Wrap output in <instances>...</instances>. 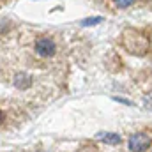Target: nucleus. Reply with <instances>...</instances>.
Segmentation results:
<instances>
[{
  "mask_svg": "<svg viewBox=\"0 0 152 152\" xmlns=\"http://www.w3.org/2000/svg\"><path fill=\"white\" fill-rule=\"evenodd\" d=\"M127 147L131 152H145L151 147V138L145 133H134L127 140Z\"/></svg>",
  "mask_w": 152,
  "mask_h": 152,
  "instance_id": "f257e3e1",
  "label": "nucleus"
},
{
  "mask_svg": "<svg viewBox=\"0 0 152 152\" xmlns=\"http://www.w3.org/2000/svg\"><path fill=\"white\" fill-rule=\"evenodd\" d=\"M34 48H36V53L39 57H44V58L53 57L55 51H57V44L53 42V39H50V37H39L36 41Z\"/></svg>",
  "mask_w": 152,
  "mask_h": 152,
  "instance_id": "f03ea898",
  "label": "nucleus"
},
{
  "mask_svg": "<svg viewBox=\"0 0 152 152\" xmlns=\"http://www.w3.org/2000/svg\"><path fill=\"white\" fill-rule=\"evenodd\" d=\"M32 76L27 75V73H18V75L14 76V87L16 88H20V90H27V88H30L32 87Z\"/></svg>",
  "mask_w": 152,
  "mask_h": 152,
  "instance_id": "7ed1b4c3",
  "label": "nucleus"
},
{
  "mask_svg": "<svg viewBox=\"0 0 152 152\" xmlns=\"http://www.w3.org/2000/svg\"><path fill=\"white\" fill-rule=\"evenodd\" d=\"M96 138H97L99 142H103V143H108V145H118V143L122 142V138H120L118 133H108V131H104V133H97Z\"/></svg>",
  "mask_w": 152,
  "mask_h": 152,
  "instance_id": "20e7f679",
  "label": "nucleus"
},
{
  "mask_svg": "<svg viewBox=\"0 0 152 152\" xmlns=\"http://www.w3.org/2000/svg\"><path fill=\"white\" fill-rule=\"evenodd\" d=\"M101 16H94V18H87L85 21H81V25L83 27H90V25H97V23H101Z\"/></svg>",
  "mask_w": 152,
  "mask_h": 152,
  "instance_id": "39448f33",
  "label": "nucleus"
},
{
  "mask_svg": "<svg viewBox=\"0 0 152 152\" xmlns=\"http://www.w3.org/2000/svg\"><path fill=\"white\" fill-rule=\"evenodd\" d=\"M113 2H115V5H117V7H120V9H126V7H129V5H131L134 0H113Z\"/></svg>",
  "mask_w": 152,
  "mask_h": 152,
  "instance_id": "423d86ee",
  "label": "nucleus"
},
{
  "mask_svg": "<svg viewBox=\"0 0 152 152\" xmlns=\"http://www.w3.org/2000/svg\"><path fill=\"white\" fill-rule=\"evenodd\" d=\"M143 106L147 108V110H152V92L149 96H145V99H143Z\"/></svg>",
  "mask_w": 152,
  "mask_h": 152,
  "instance_id": "0eeeda50",
  "label": "nucleus"
},
{
  "mask_svg": "<svg viewBox=\"0 0 152 152\" xmlns=\"http://www.w3.org/2000/svg\"><path fill=\"white\" fill-rule=\"evenodd\" d=\"M115 101H118V103H124V104H127V106H129V104H131V101H127V99H122V97H113Z\"/></svg>",
  "mask_w": 152,
  "mask_h": 152,
  "instance_id": "6e6552de",
  "label": "nucleus"
},
{
  "mask_svg": "<svg viewBox=\"0 0 152 152\" xmlns=\"http://www.w3.org/2000/svg\"><path fill=\"white\" fill-rule=\"evenodd\" d=\"M4 120H5V113H4V112L0 110V126L4 124Z\"/></svg>",
  "mask_w": 152,
  "mask_h": 152,
  "instance_id": "1a4fd4ad",
  "label": "nucleus"
}]
</instances>
